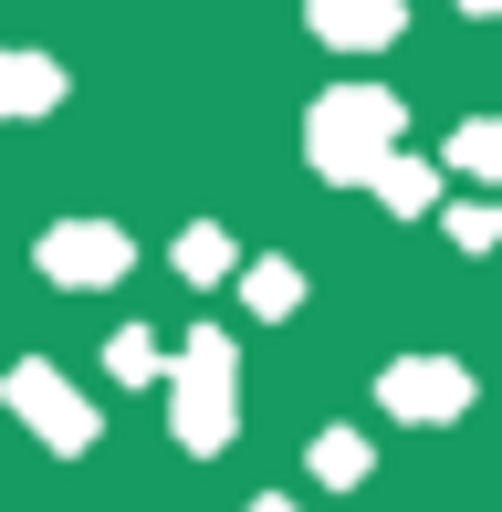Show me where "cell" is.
Wrapping results in <instances>:
<instances>
[{"instance_id":"obj_1","label":"cell","mask_w":502,"mask_h":512,"mask_svg":"<svg viewBox=\"0 0 502 512\" xmlns=\"http://www.w3.org/2000/svg\"><path fill=\"white\" fill-rule=\"evenodd\" d=\"M408 136V105L387 95V84H335L325 105L304 115V157L314 178H346V189H367V168Z\"/></svg>"},{"instance_id":"obj_2","label":"cell","mask_w":502,"mask_h":512,"mask_svg":"<svg viewBox=\"0 0 502 512\" xmlns=\"http://www.w3.org/2000/svg\"><path fill=\"white\" fill-rule=\"evenodd\" d=\"M231 418H241V345L220 335V324H199V335L178 345V366H168V429H178L189 460H210L220 439H231Z\"/></svg>"},{"instance_id":"obj_3","label":"cell","mask_w":502,"mask_h":512,"mask_svg":"<svg viewBox=\"0 0 502 512\" xmlns=\"http://www.w3.org/2000/svg\"><path fill=\"white\" fill-rule=\"evenodd\" d=\"M0 408H11L21 429L42 439V450H63V460H84V450H95V408H84V387L63 377L53 356H21L11 377H0Z\"/></svg>"},{"instance_id":"obj_4","label":"cell","mask_w":502,"mask_h":512,"mask_svg":"<svg viewBox=\"0 0 502 512\" xmlns=\"http://www.w3.org/2000/svg\"><path fill=\"white\" fill-rule=\"evenodd\" d=\"M32 262H42V283H53V293H105V283H126V272H136V241H126L116 220H53Z\"/></svg>"},{"instance_id":"obj_5","label":"cell","mask_w":502,"mask_h":512,"mask_svg":"<svg viewBox=\"0 0 502 512\" xmlns=\"http://www.w3.org/2000/svg\"><path fill=\"white\" fill-rule=\"evenodd\" d=\"M377 408L408 418V429H450V418H471V366L461 356H398V366H377Z\"/></svg>"},{"instance_id":"obj_6","label":"cell","mask_w":502,"mask_h":512,"mask_svg":"<svg viewBox=\"0 0 502 512\" xmlns=\"http://www.w3.org/2000/svg\"><path fill=\"white\" fill-rule=\"evenodd\" d=\"M304 21L325 53H387L408 32V0H304Z\"/></svg>"},{"instance_id":"obj_7","label":"cell","mask_w":502,"mask_h":512,"mask_svg":"<svg viewBox=\"0 0 502 512\" xmlns=\"http://www.w3.org/2000/svg\"><path fill=\"white\" fill-rule=\"evenodd\" d=\"M63 105V63L53 53H0V126H32Z\"/></svg>"},{"instance_id":"obj_8","label":"cell","mask_w":502,"mask_h":512,"mask_svg":"<svg viewBox=\"0 0 502 512\" xmlns=\"http://www.w3.org/2000/svg\"><path fill=\"white\" fill-rule=\"evenodd\" d=\"M367 189L398 209V220H419V209H440V168H429V157H398V147H387L377 168H367Z\"/></svg>"},{"instance_id":"obj_9","label":"cell","mask_w":502,"mask_h":512,"mask_svg":"<svg viewBox=\"0 0 502 512\" xmlns=\"http://www.w3.org/2000/svg\"><path fill=\"white\" fill-rule=\"evenodd\" d=\"M168 262H178V283H220V272H241V251H231V230H220V220H199V230H178Z\"/></svg>"},{"instance_id":"obj_10","label":"cell","mask_w":502,"mask_h":512,"mask_svg":"<svg viewBox=\"0 0 502 512\" xmlns=\"http://www.w3.org/2000/svg\"><path fill=\"white\" fill-rule=\"evenodd\" d=\"M241 293H251V314H262V324H283L293 304H304V272H293L283 251H262V262L241 272Z\"/></svg>"},{"instance_id":"obj_11","label":"cell","mask_w":502,"mask_h":512,"mask_svg":"<svg viewBox=\"0 0 502 512\" xmlns=\"http://www.w3.org/2000/svg\"><path fill=\"white\" fill-rule=\"evenodd\" d=\"M304 471H314V481H335V492H356V481L377 471V450H367V439H356V429H325V439H314V450H304Z\"/></svg>"},{"instance_id":"obj_12","label":"cell","mask_w":502,"mask_h":512,"mask_svg":"<svg viewBox=\"0 0 502 512\" xmlns=\"http://www.w3.org/2000/svg\"><path fill=\"white\" fill-rule=\"evenodd\" d=\"M105 377H116V387H157V377H168V345H157L147 324H126V335L105 345Z\"/></svg>"},{"instance_id":"obj_13","label":"cell","mask_w":502,"mask_h":512,"mask_svg":"<svg viewBox=\"0 0 502 512\" xmlns=\"http://www.w3.org/2000/svg\"><path fill=\"white\" fill-rule=\"evenodd\" d=\"M450 168H471V178H492V189H502V115H461V136H450Z\"/></svg>"},{"instance_id":"obj_14","label":"cell","mask_w":502,"mask_h":512,"mask_svg":"<svg viewBox=\"0 0 502 512\" xmlns=\"http://www.w3.org/2000/svg\"><path fill=\"white\" fill-rule=\"evenodd\" d=\"M440 230H450V251H502V199H450Z\"/></svg>"},{"instance_id":"obj_15","label":"cell","mask_w":502,"mask_h":512,"mask_svg":"<svg viewBox=\"0 0 502 512\" xmlns=\"http://www.w3.org/2000/svg\"><path fill=\"white\" fill-rule=\"evenodd\" d=\"M461 11H471V21H502V0H461Z\"/></svg>"},{"instance_id":"obj_16","label":"cell","mask_w":502,"mask_h":512,"mask_svg":"<svg viewBox=\"0 0 502 512\" xmlns=\"http://www.w3.org/2000/svg\"><path fill=\"white\" fill-rule=\"evenodd\" d=\"M251 512H293V502H283V492H262V502H251Z\"/></svg>"}]
</instances>
